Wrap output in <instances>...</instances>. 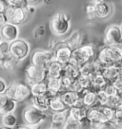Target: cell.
Returning <instances> with one entry per match:
<instances>
[{"mask_svg": "<svg viewBox=\"0 0 122 129\" xmlns=\"http://www.w3.org/2000/svg\"><path fill=\"white\" fill-rule=\"evenodd\" d=\"M68 111L61 113H53V116H52V125H51V128L63 129V126L65 124L68 117H69Z\"/></svg>", "mask_w": 122, "mask_h": 129, "instance_id": "cell-25", "label": "cell"}, {"mask_svg": "<svg viewBox=\"0 0 122 129\" xmlns=\"http://www.w3.org/2000/svg\"><path fill=\"white\" fill-rule=\"evenodd\" d=\"M17 129H40V125L39 126H35V127H33V126H28V125H19Z\"/></svg>", "mask_w": 122, "mask_h": 129, "instance_id": "cell-47", "label": "cell"}, {"mask_svg": "<svg viewBox=\"0 0 122 129\" xmlns=\"http://www.w3.org/2000/svg\"><path fill=\"white\" fill-rule=\"evenodd\" d=\"M18 63H19V62H18L17 60H15V59H14L12 56H11V54H10V56L8 57V59H7L6 62L4 63L3 69H8V70H12V69H13L15 67H16Z\"/></svg>", "mask_w": 122, "mask_h": 129, "instance_id": "cell-35", "label": "cell"}, {"mask_svg": "<svg viewBox=\"0 0 122 129\" xmlns=\"http://www.w3.org/2000/svg\"><path fill=\"white\" fill-rule=\"evenodd\" d=\"M80 96H81L83 105L85 106L86 108L90 109L98 106L97 95H96V93L91 91L90 89H85L80 94Z\"/></svg>", "mask_w": 122, "mask_h": 129, "instance_id": "cell-17", "label": "cell"}, {"mask_svg": "<svg viewBox=\"0 0 122 129\" xmlns=\"http://www.w3.org/2000/svg\"><path fill=\"white\" fill-rule=\"evenodd\" d=\"M62 76L68 77L72 80H76L80 76V70L79 68L75 64H72V63H67L63 66V72H62Z\"/></svg>", "mask_w": 122, "mask_h": 129, "instance_id": "cell-26", "label": "cell"}, {"mask_svg": "<svg viewBox=\"0 0 122 129\" xmlns=\"http://www.w3.org/2000/svg\"><path fill=\"white\" fill-rule=\"evenodd\" d=\"M117 95L122 99V88L120 89V90H118V91H117Z\"/></svg>", "mask_w": 122, "mask_h": 129, "instance_id": "cell-48", "label": "cell"}, {"mask_svg": "<svg viewBox=\"0 0 122 129\" xmlns=\"http://www.w3.org/2000/svg\"><path fill=\"white\" fill-rule=\"evenodd\" d=\"M54 61V54L50 50H36L32 55V64L39 69H47Z\"/></svg>", "mask_w": 122, "mask_h": 129, "instance_id": "cell-7", "label": "cell"}, {"mask_svg": "<svg viewBox=\"0 0 122 129\" xmlns=\"http://www.w3.org/2000/svg\"><path fill=\"white\" fill-rule=\"evenodd\" d=\"M0 129H13V128H10V127H5V126H1Z\"/></svg>", "mask_w": 122, "mask_h": 129, "instance_id": "cell-49", "label": "cell"}, {"mask_svg": "<svg viewBox=\"0 0 122 129\" xmlns=\"http://www.w3.org/2000/svg\"><path fill=\"white\" fill-rule=\"evenodd\" d=\"M98 108L100 109L102 114L104 115V117L107 119L108 122L112 124V122L114 120V116H115V110L110 106H98Z\"/></svg>", "mask_w": 122, "mask_h": 129, "instance_id": "cell-31", "label": "cell"}, {"mask_svg": "<svg viewBox=\"0 0 122 129\" xmlns=\"http://www.w3.org/2000/svg\"><path fill=\"white\" fill-rule=\"evenodd\" d=\"M27 3H28V7H33V8H34L35 6L41 4L42 1H40V0H28Z\"/></svg>", "mask_w": 122, "mask_h": 129, "instance_id": "cell-44", "label": "cell"}, {"mask_svg": "<svg viewBox=\"0 0 122 129\" xmlns=\"http://www.w3.org/2000/svg\"><path fill=\"white\" fill-rule=\"evenodd\" d=\"M90 129H108L111 125L105 122H88Z\"/></svg>", "mask_w": 122, "mask_h": 129, "instance_id": "cell-39", "label": "cell"}, {"mask_svg": "<svg viewBox=\"0 0 122 129\" xmlns=\"http://www.w3.org/2000/svg\"><path fill=\"white\" fill-rule=\"evenodd\" d=\"M72 53H73V49L68 47L63 40L61 42V44L53 50L54 61L64 66L65 64L69 63V61L71 60Z\"/></svg>", "mask_w": 122, "mask_h": 129, "instance_id": "cell-12", "label": "cell"}, {"mask_svg": "<svg viewBox=\"0 0 122 129\" xmlns=\"http://www.w3.org/2000/svg\"><path fill=\"white\" fill-rule=\"evenodd\" d=\"M46 83L48 87V93L51 97L59 96L62 93L60 79H48L46 80Z\"/></svg>", "mask_w": 122, "mask_h": 129, "instance_id": "cell-28", "label": "cell"}, {"mask_svg": "<svg viewBox=\"0 0 122 129\" xmlns=\"http://www.w3.org/2000/svg\"><path fill=\"white\" fill-rule=\"evenodd\" d=\"M113 126L116 127V128L122 129V110H118L115 111V116H114V120L112 122Z\"/></svg>", "mask_w": 122, "mask_h": 129, "instance_id": "cell-37", "label": "cell"}, {"mask_svg": "<svg viewBox=\"0 0 122 129\" xmlns=\"http://www.w3.org/2000/svg\"><path fill=\"white\" fill-rule=\"evenodd\" d=\"M31 94L33 97H39V96H44L49 94L48 93V87H47V83L46 81L42 82V83H37L34 85H31Z\"/></svg>", "mask_w": 122, "mask_h": 129, "instance_id": "cell-29", "label": "cell"}, {"mask_svg": "<svg viewBox=\"0 0 122 129\" xmlns=\"http://www.w3.org/2000/svg\"><path fill=\"white\" fill-rule=\"evenodd\" d=\"M64 42L73 50L79 48L80 46H82V34L80 30H73L71 33V35L64 40Z\"/></svg>", "mask_w": 122, "mask_h": 129, "instance_id": "cell-24", "label": "cell"}, {"mask_svg": "<svg viewBox=\"0 0 122 129\" xmlns=\"http://www.w3.org/2000/svg\"><path fill=\"white\" fill-rule=\"evenodd\" d=\"M7 8H8V6L4 1H0V13H5Z\"/></svg>", "mask_w": 122, "mask_h": 129, "instance_id": "cell-46", "label": "cell"}, {"mask_svg": "<svg viewBox=\"0 0 122 129\" xmlns=\"http://www.w3.org/2000/svg\"><path fill=\"white\" fill-rule=\"evenodd\" d=\"M4 95L11 98L15 103H19L25 101L31 96V89L28 85L15 82L7 87Z\"/></svg>", "mask_w": 122, "mask_h": 129, "instance_id": "cell-4", "label": "cell"}, {"mask_svg": "<svg viewBox=\"0 0 122 129\" xmlns=\"http://www.w3.org/2000/svg\"><path fill=\"white\" fill-rule=\"evenodd\" d=\"M15 102L12 100L11 98L3 95H0V115L3 117L5 115L12 114L16 108Z\"/></svg>", "mask_w": 122, "mask_h": 129, "instance_id": "cell-16", "label": "cell"}, {"mask_svg": "<svg viewBox=\"0 0 122 129\" xmlns=\"http://www.w3.org/2000/svg\"><path fill=\"white\" fill-rule=\"evenodd\" d=\"M103 69H104V66L98 60H94L93 62H90V63L81 66L79 68V70H80V75L92 78L94 75L101 73Z\"/></svg>", "mask_w": 122, "mask_h": 129, "instance_id": "cell-13", "label": "cell"}, {"mask_svg": "<svg viewBox=\"0 0 122 129\" xmlns=\"http://www.w3.org/2000/svg\"><path fill=\"white\" fill-rule=\"evenodd\" d=\"M109 83L106 81V79L102 76L101 73L94 75V77L91 78V82H90V86L89 88L91 91H93L94 93H97L99 91H101L106 87V85Z\"/></svg>", "mask_w": 122, "mask_h": 129, "instance_id": "cell-18", "label": "cell"}, {"mask_svg": "<svg viewBox=\"0 0 122 129\" xmlns=\"http://www.w3.org/2000/svg\"><path fill=\"white\" fill-rule=\"evenodd\" d=\"M9 52L18 62L24 60L30 53V44L24 39L18 38L9 44Z\"/></svg>", "mask_w": 122, "mask_h": 129, "instance_id": "cell-5", "label": "cell"}, {"mask_svg": "<svg viewBox=\"0 0 122 129\" xmlns=\"http://www.w3.org/2000/svg\"><path fill=\"white\" fill-rule=\"evenodd\" d=\"M101 74L109 84H112L117 77L120 76V64L104 67V69L101 71Z\"/></svg>", "mask_w": 122, "mask_h": 129, "instance_id": "cell-19", "label": "cell"}, {"mask_svg": "<svg viewBox=\"0 0 122 129\" xmlns=\"http://www.w3.org/2000/svg\"><path fill=\"white\" fill-rule=\"evenodd\" d=\"M87 121L88 122H105V123H109L108 121H107V119L104 117V115L100 111V109L98 108V106L94 107V108L88 109Z\"/></svg>", "mask_w": 122, "mask_h": 129, "instance_id": "cell-22", "label": "cell"}, {"mask_svg": "<svg viewBox=\"0 0 122 129\" xmlns=\"http://www.w3.org/2000/svg\"><path fill=\"white\" fill-rule=\"evenodd\" d=\"M47 71V80L48 79H60L63 72V64L53 61L46 69Z\"/></svg>", "mask_w": 122, "mask_h": 129, "instance_id": "cell-23", "label": "cell"}, {"mask_svg": "<svg viewBox=\"0 0 122 129\" xmlns=\"http://www.w3.org/2000/svg\"><path fill=\"white\" fill-rule=\"evenodd\" d=\"M86 13L88 15V18L90 19H94V7H93V4L90 3L87 7H86Z\"/></svg>", "mask_w": 122, "mask_h": 129, "instance_id": "cell-41", "label": "cell"}, {"mask_svg": "<svg viewBox=\"0 0 122 129\" xmlns=\"http://www.w3.org/2000/svg\"><path fill=\"white\" fill-rule=\"evenodd\" d=\"M22 117H23L25 125L33 126V127L39 126L47 119V116L45 115L44 112L34 108L32 105L25 109L22 114Z\"/></svg>", "mask_w": 122, "mask_h": 129, "instance_id": "cell-6", "label": "cell"}, {"mask_svg": "<svg viewBox=\"0 0 122 129\" xmlns=\"http://www.w3.org/2000/svg\"><path fill=\"white\" fill-rule=\"evenodd\" d=\"M8 23V20H7V17H6V14L5 13H0V28L3 27L5 24Z\"/></svg>", "mask_w": 122, "mask_h": 129, "instance_id": "cell-45", "label": "cell"}, {"mask_svg": "<svg viewBox=\"0 0 122 129\" xmlns=\"http://www.w3.org/2000/svg\"><path fill=\"white\" fill-rule=\"evenodd\" d=\"M61 101L69 108L72 107H83V103L81 100V96L77 93L72 91H64L59 95Z\"/></svg>", "mask_w": 122, "mask_h": 129, "instance_id": "cell-14", "label": "cell"}, {"mask_svg": "<svg viewBox=\"0 0 122 129\" xmlns=\"http://www.w3.org/2000/svg\"><path fill=\"white\" fill-rule=\"evenodd\" d=\"M7 83H6V81L4 79H2V78H0V95H3L6 91V89H7Z\"/></svg>", "mask_w": 122, "mask_h": 129, "instance_id": "cell-43", "label": "cell"}, {"mask_svg": "<svg viewBox=\"0 0 122 129\" xmlns=\"http://www.w3.org/2000/svg\"><path fill=\"white\" fill-rule=\"evenodd\" d=\"M97 60L104 67L109 66H118L122 64L121 46L111 47L105 46L99 50Z\"/></svg>", "mask_w": 122, "mask_h": 129, "instance_id": "cell-2", "label": "cell"}, {"mask_svg": "<svg viewBox=\"0 0 122 129\" xmlns=\"http://www.w3.org/2000/svg\"><path fill=\"white\" fill-rule=\"evenodd\" d=\"M94 7V17L99 19H105L108 18L112 14L113 9L109 2L104 0H94L92 2Z\"/></svg>", "mask_w": 122, "mask_h": 129, "instance_id": "cell-11", "label": "cell"}, {"mask_svg": "<svg viewBox=\"0 0 122 129\" xmlns=\"http://www.w3.org/2000/svg\"><path fill=\"white\" fill-rule=\"evenodd\" d=\"M45 31H46L45 26L40 25V26H38V27H36V28H34V30H33V36L35 37L36 39H39V38H41V37H43L45 35Z\"/></svg>", "mask_w": 122, "mask_h": 129, "instance_id": "cell-40", "label": "cell"}, {"mask_svg": "<svg viewBox=\"0 0 122 129\" xmlns=\"http://www.w3.org/2000/svg\"><path fill=\"white\" fill-rule=\"evenodd\" d=\"M5 3L8 7H11V8L24 9V10L28 9L27 0H7Z\"/></svg>", "mask_w": 122, "mask_h": 129, "instance_id": "cell-33", "label": "cell"}, {"mask_svg": "<svg viewBox=\"0 0 122 129\" xmlns=\"http://www.w3.org/2000/svg\"><path fill=\"white\" fill-rule=\"evenodd\" d=\"M48 129H53V128H51V127H50V128H48Z\"/></svg>", "mask_w": 122, "mask_h": 129, "instance_id": "cell-52", "label": "cell"}, {"mask_svg": "<svg viewBox=\"0 0 122 129\" xmlns=\"http://www.w3.org/2000/svg\"><path fill=\"white\" fill-rule=\"evenodd\" d=\"M73 80L70 79L68 77L62 76L60 78V84H61V88H62V92L64 91H69L71 85L73 84Z\"/></svg>", "mask_w": 122, "mask_h": 129, "instance_id": "cell-36", "label": "cell"}, {"mask_svg": "<svg viewBox=\"0 0 122 129\" xmlns=\"http://www.w3.org/2000/svg\"><path fill=\"white\" fill-rule=\"evenodd\" d=\"M119 28H120V33H121V36H122V24L119 26Z\"/></svg>", "mask_w": 122, "mask_h": 129, "instance_id": "cell-50", "label": "cell"}, {"mask_svg": "<svg viewBox=\"0 0 122 129\" xmlns=\"http://www.w3.org/2000/svg\"><path fill=\"white\" fill-rule=\"evenodd\" d=\"M104 43L105 46H111V47L122 46V36L119 26L112 25L106 28L104 33Z\"/></svg>", "mask_w": 122, "mask_h": 129, "instance_id": "cell-8", "label": "cell"}, {"mask_svg": "<svg viewBox=\"0 0 122 129\" xmlns=\"http://www.w3.org/2000/svg\"><path fill=\"white\" fill-rule=\"evenodd\" d=\"M0 36L5 39L6 42L11 43L12 41L18 39L19 36V28L18 26L7 23L0 28Z\"/></svg>", "mask_w": 122, "mask_h": 129, "instance_id": "cell-15", "label": "cell"}, {"mask_svg": "<svg viewBox=\"0 0 122 129\" xmlns=\"http://www.w3.org/2000/svg\"><path fill=\"white\" fill-rule=\"evenodd\" d=\"M9 44L8 42L3 41L0 44V68H3L4 63L6 60L8 59L10 56V52H9Z\"/></svg>", "mask_w": 122, "mask_h": 129, "instance_id": "cell-30", "label": "cell"}, {"mask_svg": "<svg viewBox=\"0 0 122 129\" xmlns=\"http://www.w3.org/2000/svg\"><path fill=\"white\" fill-rule=\"evenodd\" d=\"M2 42H3V39H2V37L0 36V44H1V43H2Z\"/></svg>", "mask_w": 122, "mask_h": 129, "instance_id": "cell-51", "label": "cell"}, {"mask_svg": "<svg viewBox=\"0 0 122 129\" xmlns=\"http://www.w3.org/2000/svg\"><path fill=\"white\" fill-rule=\"evenodd\" d=\"M95 55H96V51L93 45H82L79 48L73 49L71 60L69 62L80 68L83 64L94 61Z\"/></svg>", "mask_w": 122, "mask_h": 129, "instance_id": "cell-1", "label": "cell"}, {"mask_svg": "<svg viewBox=\"0 0 122 129\" xmlns=\"http://www.w3.org/2000/svg\"><path fill=\"white\" fill-rule=\"evenodd\" d=\"M26 76L28 83L32 85L47 80V71L46 69H39L33 64H30L26 68Z\"/></svg>", "mask_w": 122, "mask_h": 129, "instance_id": "cell-10", "label": "cell"}, {"mask_svg": "<svg viewBox=\"0 0 122 129\" xmlns=\"http://www.w3.org/2000/svg\"><path fill=\"white\" fill-rule=\"evenodd\" d=\"M6 17L8 23L15 26H19L20 24L24 23L25 21L28 18L29 13L27 10L24 9H15V8H11L8 7L6 12H5Z\"/></svg>", "mask_w": 122, "mask_h": 129, "instance_id": "cell-9", "label": "cell"}, {"mask_svg": "<svg viewBox=\"0 0 122 129\" xmlns=\"http://www.w3.org/2000/svg\"><path fill=\"white\" fill-rule=\"evenodd\" d=\"M49 109H51L53 113H61V112H66L69 110V107L65 105V104L61 101L59 96H54L52 97L50 100V105Z\"/></svg>", "mask_w": 122, "mask_h": 129, "instance_id": "cell-27", "label": "cell"}, {"mask_svg": "<svg viewBox=\"0 0 122 129\" xmlns=\"http://www.w3.org/2000/svg\"><path fill=\"white\" fill-rule=\"evenodd\" d=\"M111 85L114 86V88L116 89V90H120V89L122 88V76H119L117 77L115 80L111 84Z\"/></svg>", "mask_w": 122, "mask_h": 129, "instance_id": "cell-42", "label": "cell"}, {"mask_svg": "<svg viewBox=\"0 0 122 129\" xmlns=\"http://www.w3.org/2000/svg\"><path fill=\"white\" fill-rule=\"evenodd\" d=\"M102 91L104 92V94H105V95L108 97V98H110V97L116 96V95H117V90L114 88V86L111 85V84H108V85H106V87L103 89Z\"/></svg>", "mask_w": 122, "mask_h": 129, "instance_id": "cell-38", "label": "cell"}, {"mask_svg": "<svg viewBox=\"0 0 122 129\" xmlns=\"http://www.w3.org/2000/svg\"><path fill=\"white\" fill-rule=\"evenodd\" d=\"M52 97L50 96L49 94L44 95V96H39V97H33L32 100V106H33L34 108L40 110L42 112L47 111L49 109L50 105V100Z\"/></svg>", "mask_w": 122, "mask_h": 129, "instance_id": "cell-21", "label": "cell"}, {"mask_svg": "<svg viewBox=\"0 0 122 129\" xmlns=\"http://www.w3.org/2000/svg\"><path fill=\"white\" fill-rule=\"evenodd\" d=\"M50 27L54 35H65L71 28V16L66 12H57L52 18Z\"/></svg>", "mask_w": 122, "mask_h": 129, "instance_id": "cell-3", "label": "cell"}, {"mask_svg": "<svg viewBox=\"0 0 122 129\" xmlns=\"http://www.w3.org/2000/svg\"><path fill=\"white\" fill-rule=\"evenodd\" d=\"M17 123V118L13 114H8L2 117V124L5 127L13 128Z\"/></svg>", "mask_w": 122, "mask_h": 129, "instance_id": "cell-32", "label": "cell"}, {"mask_svg": "<svg viewBox=\"0 0 122 129\" xmlns=\"http://www.w3.org/2000/svg\"><path fill=\"white\" fill-rule=\"evenodd\" d=\"M87 113H88V108H86L85 106H83V107H72L68 111L69 118L76 121L82 122V123H84V121H87Z\"/></svg>", "mask_w": 122, "mask_h": 129, "instance_id": "cell-20", "label": "cell"}, {"mask_svg": "<svg viewBox=\"0 0 122 129\" xmlns=\"http://www.w3.org/2000/svg\"><path fill=\"white\" fill-rule=\"evenodd\" d=\"M83 126H84V123L74 121L68 117L65 124L63 126V129H83Z\"/></svg>", "mask_w": 122, "mask_h": 129, "instance_id": "cell-34", "label": "cell"}]
</instances>
